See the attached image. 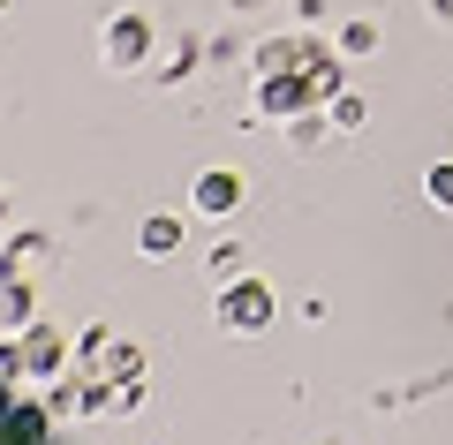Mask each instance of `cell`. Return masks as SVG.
<instances>
[{"label":"cell","instance_id":"1","mask_svg":"<svg viewBox=\"0 0 453 445\" xmlns=\"http://www.w3.org/2000/svg\"><path fill=\"white\" fill-rule=\"evenodd\" d=\"M273 310H280V303H273V287L242 272V280H226V287H219L211 318H219V333H265V325H273Z\"/></svg>","mask_w":453,"mask_h":445},{"label":"cell","instance_id":"14","mask_svg":"<svg viewBox=\"0 0 453 445\" xmlns=\"http://www.w3.org/2000/svg\"><path fill=\"white\" fill-rule=\"evenodd\" d=\"M0 385H8V378H0ZM0 415H8V393H0Z\"/></svg>","mask_w":453,"mask_h":445},{"label":"cell","instance_id":"2","mask_svg":"<svg viewBox=\"0 0 453 445\" xmlns=\"http://www.w3.org/2000/svg\"><path fill=\"white\" fill-rule=\"evenodd\" d=\"M151 46H159V31H151V16H113L106 23V38H98V53H106V68H144L151 61Z\"/></svg>","mask_w":453,"mask_h":445},{"label":"cell","instance_id":"5","mask_svg":"<svg viewBox=\"0 0 453 445\" xmlns=\"http://www.w3.org/2000/svg\"><path fill=\"white\" fill-rule=\"evenodd\" d=\"M0 445H46V408H38V400H8V415H0Z\"/></svg>","mask_w":453,"mask_h":445},{"label":"cell","instance_id":"12","mask_svg":"<svg viewBox=\"0 0 453 445\" xmlns=\"http://www.w3.org/2000/svg\"><path fill=\"white\" fill-rule=\"evenodd\" d=\"M423 189H431V204H438V211H453V159H446V166H431V181H423Z\"/></svg>","mask_w":453,"mask_h":445},{"label":"cell","instance_id":"4","mask_svg":"<svg viewBox=\"0 0 453 445\" xmlns=\"http://www.w3.org/2000/svg\"><path fill=\"white\" fill-rule=\"evenodd\" d=\"M318 106V91H310V76L295 68V76H257V113H273V121H295V113Z\"/></svg>","mask_w":453,"mask_h":445},{"label":"cell","instance_id":"9","mask_svg":"<svg viewBox=\"0 0 453 445\" xmlns=\"http://www.w3.org/2000/svg\"><path fill=\"white\" fill-rule=\"evenodd\" d=\"M325 121H333V128H363V121H371V106H363L356 91H340L333 106H325Z\"/></svg>","mask_w":453,"mask_h":445},{"label":"cell","instance_id":"13","mask_svg":"<svg viewBox=\"0 0 453 445\" xmlns=\"http://www.w3.org/2000/svg\"><path fill=\"white\" fill-rule=\"evenodd\" d=\"M431 16H438V23H453V0H431Z\"/></svg>","mask_w":453,"mask_h":445},{"label":"cell","instance_id":"7","mask_svg":"<svg viewBox=\"0 0 453 445\" xmlns=\"http://www.w3.org/2000/svg\"><path fill=\"white\" fill-rule=\"evenodd\" d=\"M136 249H144V257H174L181 249V219H174V211H151V219L136 226Z\"/></svg>","mask_w":453,"mask_h":445},{"label":"cell","instance_id":"11","mask_svg":"<svg viewBox=\"0 0 453 445\" xmlns=\"http://www.w3.org/2000/svg\"><path fill=\"white\" fill-rule=\"evenodd\" d=\"M211 280H242V242H219V249H211Z\"/></svg>","mask_w":453,"mask_h":445},{"label":"cell","instance_id":"10","mask_svg":"<svg viewBox=\"0 0 453 445\" xmlns=\"http://www.w3.org/2000/svg\"><path fill=\"white\" fill-rule=\"evenodd\" d=\"M288 143H295V151H318V143H325V121H318V113H295V121H288Z\"/></svg>","mask_w":453,"mask_h":445},{"label":"cell","instance_id":"15","mask_svg":"<svg viewBox=\"0 0 453 445\" xmlns=\"http://www.w3.org/2000/svg\"><path fill=\"white\" fill-rule=\"evenodd\" d=\"M242 8H250V0H242Z\"/></svg>","mask_w":453,"mask_h":445},{"label":"cell","instance_id":"3","mask_svg":"<svg viewBox=\"0 0 453 445\" xmlns=\"http://www.w3.org/2000/svg\"><path fill=\"white\" fill-rule=\"evenodd\" d=\"M242 174H234V166H204V174L189 181V211H204V219H234V211H242Z\"/></svg>","mask_w":453,"mask_h":445},{"label":"cell","instance_id":"8","mask_svg":"<svg viewBox=\"0 0 453 445\" xmlns=\"http://www.w3.org/2000/svg\"><path fill=\"white\" fill-rule=\"evenodd\" d=\"M340 53H348V61H363V53H378V23H371V16L340 23Z\"/></svg>","mask_w":453,"mask_h":445},{"label":"cell","instance_id":"6","mask_svg":"<svg viewBox=\"0 0 453 445\" xmlns=\"http://www.w3.org/2000/svg\"><path fill=\"white\" fill-rule=\"evenodd\" d=\"M310 38H265L257 46V76H295V68H310Z\"/></svg>","mask_w":453,"mask_h":445}]
</instances>
